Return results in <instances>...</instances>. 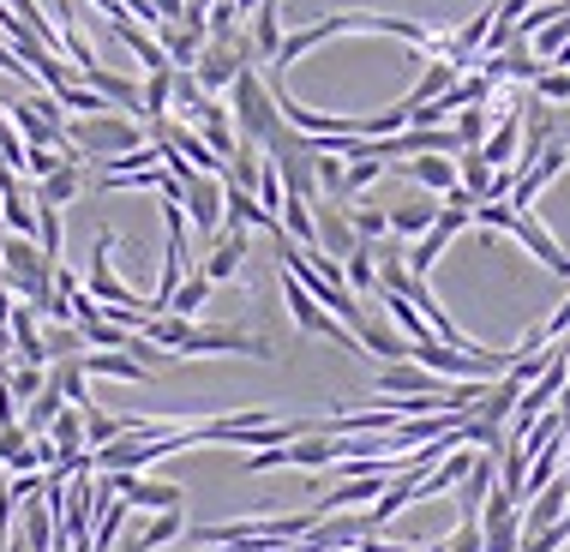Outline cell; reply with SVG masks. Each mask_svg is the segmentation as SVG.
<instances>
[{"label": "cell", "mask_w": 570, "mask_h": 552, "mask_svg": "<svg viewBox=\"0 0 570 552\" xmlns=\"http://www.w3.org/2000/svg\"><path fill=\"white\" fill-rule=\"evenodd\" d=\"M0 162H7V168H24V138H19V127H12L7 109H0Z\"/></svg>", "instance_id": "35"}, {"label": "cell", "mask_w": 570, "mask_h": 552, "mask_svg": "<svg viewBox=\"0 0 570 552\" xmlns=\"http://www.w3.org/2000/svg\"><path fill=\"white\" fill-rule=\"evenodd\" d=\"M343 217H348V228H354L361 240H384V235H391V217H384V205H354V210H343Z\"/></svg>", "instance_id": "29"}, {"label": "cell", "mask_w": 570, "mask_h": 552, "mask_svg": "<svg viewBox=\"0 0 570 552\" xmlns=\"http://www.w3.org/2000/svg\"><path fill=\"white\" fill-rule=\"evenodd\" d=\"M60 408H67V396H60V391H55V378H49V385H42V391L24 403V421H19V426H24L30 438H37V433H49V421H55Z\"/></svg>", "instance_id": "22"}, {"label": "cell", "mask_w": 570, "mask_h": 552, "mask_svg": "<svg viewBox=\"0 0 570 552\" xmlns=\"http://www.w3.org/2000/svg\"><path fill=\"white\" fill-rule=\"evenodd\" d=\"M318 193L343 198V162H336L331 150H318Z\"/></svg>", "instance_id": "36"}, {"label": "cell", "mask_w": 570, "mask_h": 552, "mask_svg": "<svg viewBox=\"0 0 570 552\" xmlns=\"http://www.w3.org/2000/svg\"><path fill=\"white\" fill-rule=\"evenodd\" d=\"M127 516H132V504L115 493V499L97 511V523H90V552H115V534L127 529Z\"/></svg>", "instance_id": "20"}, {"label": "cell", "mask_w": 570, "mask_h": 552, "mask_svg": "<svg viewBox=\"0 0 570 552\" xmlns=\"http://www.w3.org/2000/svg\"><path fill=\"white\" fill-rule=\"evenodd\" d=\"M79 366H85V378H120V385H145L150 378V366L132 361L127 348H85Z\"/></svg>", "instance_id": "8"}, {"label": "cell", "mask_w": 570, "mask_h": 552, "mask_svg": "<svg viewBox=\"0 0 570 552\" xmlns=\"http://www.w3.org/2000/svg\"><path fill=\"white\" fill-rule=\"evenodd\" d=\"M343 276H348L354 295H373V288H379V265H373V253H366V240L343 258Z\"/></svg>", "instance_id": "26"}, {"label": "cell", "mask_w": 570, "mask_h": 552, "mask_svg": "<svg viewBox=\"0 0 570 552\" xmlns=\"http://www.w3.org/2000/svg\"><path fill=\"white\" fill-rule=\"evenodd\" d=\"M384 217H391V235L396 240H414V235H426V228H433L439 205H391Z\"/></svg>", "instance_id": "23"}, {"label": "cell", "mask_w": 570, "mask_h": 552, "mask_svg": "<svg viewBox=\"0 0 570 552\" xmlns=\"http://www.w3.org/2000/svg\"><path fill=\"white\" fill-rule=\"evenodd\" d=\"M19 541L30 552H55V511H49V499H24V523H19Z\"/></svg>", "instance_id": "15"}, {"label": "cell", "mask_w": 570, "mask_h": 552, "mask_svg": "<svg viewBox=\"0 0 570 552\" xmlns=\"http://www.w3.org/2000/svg\"><path fill=\"white\" fill-rule=\"evenodd\" d=\"M439 391H444V378L426 373L421 361H384V373H379V396H439Z\"/></svg>", "instance_id": "7"}, {"label": "cell", "mask_w": 570, "mask_h": 552, "mask_svg": "<svg viewBox=\"0 0 570 552\" xmlns=\"http://www.w3.org/2000/svg\"><path fill=\"white\" fill-rule=\"evenodd\" d=\"M67 145L79 150V157L109 162V157H120V150H138V145H145V127H138L132 115H120V109H102V115L67 120Z\"/></svg>", "instance_id": "1"}, {"label": "cell", "mask_w": 570, "mask_h": 552, "mask_svg": "<svg viewBox=\"0 0 570 552\" xmlns=\"http://www.w3.org/2000/svg\"><path fill=\"white\" fill-rule=\"evenodd\" d=\"M499 486V469H492V451H474V469L462 474V486H456V499H462V516H481V504L487 493Z\"/></svg>", "instance_id": "11"}, {"label": "cell", "mask_w": 570, "mask_h": 552, "mask_svg": "<svg viewBox=\"0 0 570 552\" xmlns=\"http://www.w3.org/2000/svg\"><path fill=\"white\" fill-rule=\"evenodd\" d=\"M102 481H109L132 511H175V504H187V493H180L175 481H138V474H102Z\"/></svg>", "instance_id": "6"}, {"label": "cell", "mask_w": 570, "mask_h": 552, "mask_svg": "<svg viewBox=\"0 0 570 552\" xmlns=\"http://www.w3.org/2000/svg\"><path fill=\"white\" fill-rule=\"evenodd\" d=\"M79 187H85V157H67L55 175L37 180V198H42V205H72V198H79Z\"/></svg>", "instance_id": "14"}, {"label": "cell", "mask_w": 570, "mask_h": 552, "mask_svg": "<svg viewBox=\"0 0 570 552\" xmlns=\"http://www.w3.org/2000/svg\"><path fill=\"white\" fill-rule=\"evenodd\" d=\"M373 180H384V157H348V168H343V198H348V193H366Z\"/></svg>", "instance_id": "30"}, {"label": "cell", "mask_w": 570, "mask_h": 552, "mask_svg": "<svg viewBox=\"0 0 570 552\" xmlns=\"http://www.w3.org/2000/svg\"><path fill=\"white\" fill-rule=\"evenodd\" d=\"M49 378H55V391L67 396L72 408H90V385H85V366H79V361H55Z\"/></svg>", "instance_id": "24"}, {"label": "cell", "mask_w": 570, "mask_h": 552, "mask_svg": "<svg viewBox=\"0 0 570 552\" xmlns=\"http://www.w3.org/2000/svg\"><path fill=\"white\" fill-rule=\"evenodd\" d=\"M42 343H49V366H55V361H79V355H85V331L72 325V318H67L60 331H49Z\"/></svg>", "instance_id": "31"}, {"label": "cell", "mask_w": 570, "mask_h": 552, "mask_svg": "<svg viewBox=\"0 0 570 552\" xmlns=\"http://www.w3.org/2000/svg\"><path fill=\"white\" fill-rule=\"evenodd\" d=\"M517 145H522V115H517V109H504V115H499V127H492L474 150L487 157V168H511V175H517Z\"/></svg>", "instance_id": "9"}, {"label": "cell", "mask_w": 570, "mask_h": 552, "mask_svg": "<svg viewBox=\"0 0 570 552\" xmlns=\"http://www.w3.org/2000/svg\"><path fill=\"white\" fill-rule=\"evenodd\" d=\"M7 385H12V396H19V403H30V396H37L42 385H49V366H12V373H7Z\"/></svg>", "instance_id": "33"}, {"label": "cell", "mask_w": 570, "mask_h": 552, "mask_svg": "<svg viewBox=\"0 0 570 552\" xmlns=\"http://www.w3.org/2000/svg\"><path fill=\"white\" fill-rule=\"evenodd\" d=\"M145 120H157V115H168V102H175V67H163V72H150L145 85Z\"/></svg>", "instance_id": "27"}, {"label": "cell", "mask_w": 570, "mask_h": 552, "mask_svg": "<svg viewBox=\"0 0 570 552\" xmlns=\"http://www.w3.org/2000/svg\"><path fill=\"white\" fill-rule=\"evenodd\" d=\"M462 157V150H456ZM456 157H444V150H426V157H409V175H414V187H426V193H451L456 187Z\"/></svg>", "instance_id": "13"}, {"label": "cell", "mask_w": 570, "mask_h": 552, "mask_svg": "<svg viewBox=\"0 0 570 552\" xmlns=\"http://www.w3.org/2000/svg\"><path fill=\"white\" fill-rule=\"evenodd\" d=\"M504 235H517V240H522V247H529V253H534V258H541V265H547L552 276H559V283H570V253H564V247H559V240H552V235H547V228H541V223H534V217H529V210H511V228H504Z\"/></svg>", "instance_id": "5"}, {"label": "cell", "mask_w": 570, "mask_h": 552, "mask_svg": "<svg viewBox=\"0 0 570 552\" xmlns=\"http://www.w3.org/2000/svg\"><path fill=\"white\" fill-rule=\"evenodd\" d=\"M487 127H492V115H487V109H456V145H462V150L481 145Z\"/></svg>", "instance_id": "34"}, {"label": "cell", "mask_w": 570, "mask_h": 552, "mask_svg": "<svg viewBox=\"0 0 570 552\" xmlns=\"http://www.w3.org/2000/svg\"><path fill=\"white\" fill-rule=\"evenodd\" d=\"M228 120H235L240 138H253V145H265V138L283 127V109H276V90L258 79V67H240L235 85H228Z\"/></svg>", "instance_id": "2"}, {"label": "cell", "mask_w": 570, "mask_h": 552, "mask_svg": "<svg viewBox=\"0 0 570 552\" xmlns=\"http://www.w3.org/2000/svg\"><path fill=\"white\" fill-rule=\"evenodd\" d=\"M361 355H379V361H409V336L396 325H373V318H361Z\"/></svg>", "instance_id": "16"}, {"label": "cell", "mask_w": 570, "mask_h": 552, "mask_svg": "<svg viewBox=\"0 0 570 552\" xmlns=\"http://www.w3.org/2000/svg\"><path fill=\"white\" fill-rule=\"evenodd\" d=\"M456 72H462L456 60H444V55H433V67L421 72V85L409 90V109H421V102H433V97H444V90L456 85Z\"/></svg>", "instance_id": "21"}, {"label": "cell", "mask_w": 570, "mask_h": 552, "mask_svg": "<svg viewBox=\"0 0 570 552\" xmlns=\"http://www.w3.org/2000/svg\"><path fill=\"white\" fill-rule=\"evenodd\" d=\"M175 355H246V361H271L276 348L265 343V336L235 331V325H193L187 336H180Z\"/></svg>", "instance_id": "3"}, {"label": "cell", "mask_w": 570, "mask_h": 552, "mask_svg": "<svg viewBox=\"0 0 570 552\" xmlns=\"http://www.w3.org/2000/svg\"><path fill=\"white\" fill-rule=\"evenodd\" d=\"M276 7H283V0H258V7H253V30H246V37H253V60H276V49H283Z\"/></svg>", "instance_id": "17"}, {"label": "cell", "mask_w": 570, "mask_h": 552, "mask_svg": "<svg viewBox=\"0 0 570 552\" xmlns=\"http://www.w3.org/2000/svg\"><path fill=\"white\" fill-rule=\"evenodd\" d=\"M210 288H217V283H210V276H205V270H193V276H180V288H175V300H168V313H180V318H193V313H198V306H205V300H210Z\"/></svg>", "instance_id": "25"}, {"label": "cell", "mask_w": 570, "mask_h": 552, "mask_svg": "<svg viewBox=\"0 0 570 552\" xmlns=\"http://www.w3.org/2000/svg\"><path fill=\"white\" fill-rule=\"evenodd\" d=\"M120 433H127V421H120V414H102L97 403L85 408V444H90V451H97V444H115Z\"/></svg>", "instance_id": "28"}, {"label": "cell", "mask_w": 570, "mask_h": 552, "mask_svg": "<svg viewBox=\"0 0 570 552\" xmlns=\"http://www.w3.org/2000/svg\"><path fill=\"white\" fill-rule=\"evenodd\" d=\"M379 300H384V313H391V325L409 336V343H426L433 336V325H426L421 313H414V300L409 295H396V288H379Z\"/></svg>", "instance_id": "19"}, {"label": "cell", "mask_w": 570, "mask_h": 552, "mask_svg": "<svg viewBox=\"0 0 570 552\" xmlns=\"http://www.w3.org/2000/svg\"><path fill=\"white\" fill-rule=\"evenodd\" d=\"M180 210H187V223L198 235L217 240L223 235V175H193L187 193H180Z\"/></svg>", "instance_id": "4"}, {"label": "cell", "mask_w": 570, "mask_h": 552, "mask_svg": "<svg viewBox=\"0 0 570 552\" xmlns=\"http://www.w3.org/2000/svg\"><path fill=\"white\" fill-rule=\"evenodd\" d=\"M0 223H7V235H30V240H37V205L24 198L19 180L0 187Z\"/></svg>", "instance_id": "18"}, {"label": "cell", "mask_w": 570, "mask_h": 552, "mask_svg": "<svg viewBox=\"0 0 570 552\" xmlns=\"http://www.w3.org/2000/svg\"><path fill=\"white\" fill-rule=\"evenodd\" d=\"M313 223H318V253H331V258H348L354 247H361V235L348 228V217H343V210L318 205V210H313Z\"/></svg>", "instance_id": "12"}, {"label": "cell", "mask_w": 570, "mask_h": 552, "mask_svg": "<svg viewBox=\"0 0 570 552\" xmlns=\"http://www.w3.org/2000/svg\"><path fill=\"white\" fill-rule=\"evenodd\" d=\"M534 102H552V109L570 102V67H547L541 79H534Z\"/></svg>", "instance_id": "32"}, {"label": "cell", "mask_w": 570, "mask_h": 552, "mask_svg": "<svg viewBox=\"0 0 570 552\" xmlns=\"http://www.w3.org/2000/svg\"><path fill=\"white\" fill-rule=\"evenodd\" d=\"M246 253H253V240H246V228H223V235H217V247H210V258H205L198 270H205L210 283H228V276H240Z\"/></svg>", "instance_id": "10"}, {"label": "cell", "mask_w": 570, "mask_h": 552, "mask_svg": "<svg viewBox=\"0 0 570 552\" xmlns=\"http://www.w3.org/2000/svg\"><path fill=\"white\" fill-rule=\"evenodd\" d=\"M157 12H163V19H168V24H175V19H180V12H187V0H157Z\"/></svg>", "instance_id": "37"}]
</instances>
